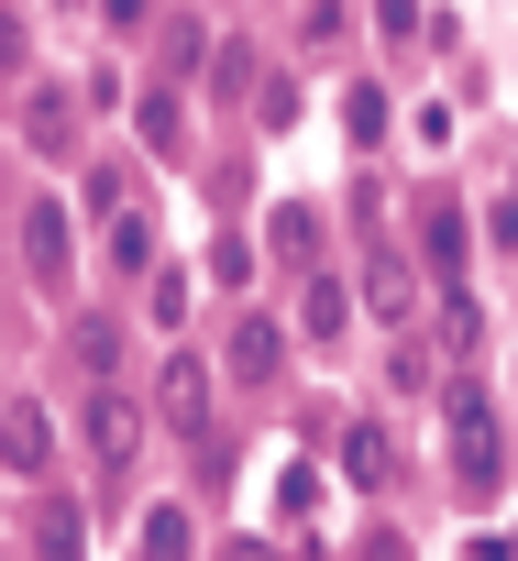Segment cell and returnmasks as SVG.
Masks as SVG:
<instances>
[{
    "mask_svg": "<svg viewBox=\"0 0 518 561\" xmlns=\"http://www.w3.org/2000/svg\"><path fill=\"white\" fill-rule=\"evenodd\" d=\"M67 353H78V375H89V386H111V364H122V331H111V320H89Z\"/></svg>",
    "mask_w": 518,
    "mask_h": 561,
    "instance_id": "cell-15",
    "label": "cell"
},
{
    "mask_svg": "<svg viewBox=\"0 0 518 561\" xmlns=\"http://www.w3.org/2000/svg\"><path fill=\"white\" fill-rule=\"evenodd\" d=\"M342 473H353V484H386V473H397V451H386V430H375V419H353V430H342Z\"/></svg>",
    "mask_w": 518,
    "mask_h": 561,
    "instance_id": "cell-11",
    "label": "cell"
},
{
    "mask_svg": "<svg viewBox=\"0 0 518 561\" xmlns=\"http://www.w3.org/2000/svg\"><path fill=\"white\" fill-rule=\"evenodd\" d=\"M111 264H155V220L122 209V220H111Z\"/></svg>",
    "mask_w": 518,
    "mask_h": 561,
    "instance_id": "cell-19",
    "label": "cell"
},
{
    "mask_svg": "<svg viewBox=\"0 0 518 561\" xmlns=\"http://www.w3.org/2000/svg\"><path fill=\"white\" fill-rule=\"evenodd\" d=\"M254 78H266V67H254V45L232 34V45L210 56V89H221V100H266V89H254Z\"/></svg>",
    "mask_w": 518,
    "mask_h": 561,
    "instance_id": "cell-12",
    "label": "cell"
},
{
    "mask_svg": "<svg viewBox=\"0 0 518 561\" xmlns=\"http://www.w3.org/2000/svg\"><path fill=\"white\" fill-rule=\"evenodd\" d=\"M342 133H353V144H386V89H353V100H342Z\"/></svg>",
    "mask_w": 518,
    "mask_h": 561,
    "instance_id": "cell-16",
    "label": "cell"
},
{
    "mask_svg": "<svg viewBox=\"0 0 518 561\" xmlns=\"http://www.w3.org/2000/svg\"><path fill=\"white\" fill-rule=\"evenodd\" d=\"M277 364H288V331H277V320H243V331H232V375H243V386H266Z\"/></svg>",
    "mask_w": 518,
    "mask_h": 561,
    "instance_id": "cell-6",
    "label": "cell"
},
{
    "mask_svg": "<svg viewBox=\"0 0 518 561\" xmlns=\"http://www.w3.org/2000/svg\"><path fill=\"white\" fill-rule=\"evenodd\" d=\"M155 408H166L177 430H199V408H210V375H199V364L177 353V364H166V386H155Z\"/></svg>",
    "mask_w": 518,
    "mask_h": 561,
    "instance_id": "cell-10",
    "label": "cell"
},
{
    "mask_svg": "<svg viewBox=\"0 0 518 561\" xmlns=\"http://www.w3.org/2000/svg\"><path fill=\"white\" fill-rule=\"evenodd\" d=\"M441 419H452V473H463V495H496V408H485V386H441Z\"/></svg>",
    "mask_w": 518,
    "mask_h": 561,
    "instance_id": "cell-1",
    "label": "cell"
},
{
    "mask_svg": "<svg viewBox=\"0 0 518 561\" xmlns=\"http://www.w3.org/2000/svg\"><path fill=\"white\" fill-rule=\"evenodd\" d=\"M221 561H266V539H232V550H221Z\"/></svg>",
    "mask_w": 518,
    "mask_h": 561,
    "instance_id": "cell-24",
    "label": "cell"
},
{
    "mask_svg": "<svg viewBox=\"0 0 518 561\" xmlns=\"http://www.w3.org/2000/svg\"><path fill=\"white\" fill-rule=\"evenodd\" d=\"M23 253H34L45 287H67V275H78V264H67V253H78V231H67V209H56V198H34V209H23Z\"/></svg>",
    "mask_w": 518,
    "mask_h": 561,
    "instance_id": "cell-3",
    "label": "cell"
},
{
    "mask_svg": "<svg viewBox=\"0 0 518 561\" xmlns=\"http://www.w3.org/2000/svg\"><path fill=\"white\" fill-rule=\"evenodd\" d=\"M78 528H89V517H78L67 495H45V506H34V550H45V561H89V539H78Z\"/></svg>",
    "mask_w": 518,
    "mask_h": 561,
    "instance_id": "cell-8",
    "label": "cell"
},
{
    "mask_svg": "<svg viewBox=\"0 0 518 561\" xmlns=\"http://www.w3.org/2000/svg\"><path fill=\"white\" fill-rule=\"evenodd\" d=\"M364 309H375V320H408V309H419V275H408L397 253H375V264H364Z\"/></svg>",
    "mask_w": 518,
    "mask_h": 561,
    "instance_id": "cell-7",
    "label": "cell"
},
{
    "mask_svg": "<svg viewBox=\"0 0 518 561\" xmlns=\"http://www.w3.org/2000/svg\"><path fill=\"white\" fill-rule=\"evenodd\" d=\"M299 34H309V45H342V0H309V12H299Z\"/></svg>",
    "mask_w": 518,
    "mask_h": 561,
    "instance_id": "cell-22",
    "label": "cell"
},
{
    "mask_svg": "<svg viewBox=\"0 0 518 561\" xmlns=\"http://www.w3.org/2000/svg\"><path fill=\"white\" fill-rule=\"evenodd\" d=\"M266 242H277L288 264H309V253H320V209H266Z\"/></svg>",
    "mask_w": 518,
    "mask_h": 561,
    "instance_id": "cell-13",
    "label": "cell"
},
{
    "mask_svg": "<svg viewBox=\"0 0 518 561\" xmlns=\"http://www.w3.org/2000/svg\"><path fill=\"white\" fill-rule=\"evenodd\" d=\"M474 331H485V320H474V298H463V287H441V353H463Z\"/></svg>",
    "mask_w": 518,
    "mask_h": 561,
    "instance_id": "cell-20",
    "label": "cell"
},
{
    "mask_svg": "<svg viewBox=\"0 0 518 561\" xmlns=\"http://www.w3.org/2000/svg\"><path fill=\"white\" fill-rule=\"evenodd\" d=\"M419 253L452 275V264H463V209H441V198H430V220H419Z\"/></svg>",
    "mask_w": 518,
    "mask_h": 561,
    "instance_id": "cell-14",
    "label": "cell"
},
{
    "mask_svg": "<svg viewBox=\"0 0 518 561\" xmlns=\"http://www.w3.org/2000/svg\"><path fill=\"white\" fill-rule=\"evenodd\" d=\"M23 67H34V23L0 0V78H23Z\"/></svg>",
    "mask_w": 518,
    "mask_h": 561,
    "instance_id": "cell-18",
    "label": "cell"
},
{
    "mask_svg": "<svg viewBox=\"0 0 518 561\" xmlns=\"http://www.w3.org/2000/svg\"><path fill=\"white\" fill-rule=\"evenodd\" d=\"M100 23H111V34H144V23H155V0H100Z\"/></svg>",
    "mask_w": 518,
    "mask_h": 561,
    "instance_id": "cell-23",
    "label": "cell"
},
{
    "mask_svg": "<svg viewBox=\"0 0 518 561\" xmlns=\"http://www.w3.org/2000/svg\"><path fill=\"white\" fill-rule=\"evenodd\" d=\"M0 462H12V473H45V462H56V430H45V408H34V397L0 408Z\"/></svg>",
    "mask_w": 518,
    "mask_h": 561,
    "instance_id": "cell-4",
    "label": "cell"
},
{
    "mask_svg": "<svg viewBox=\"0 0 518 561\" xmlns=\"http://www.w3.org/2000/svg\"><path fill=\"white\" fill-rule=\"evenodd\" d=\"M89 451H100V462H111V473H122V462H133V451H144V419H133V408H122V397H111V386H100V397H89Z\"/></svg>",
    "mask_w": 518,
    "mask_h": 561,
    "instance_id": "cell-5",
    "label": "cell"
},
{
    "mask_svg": "<svg viewBox=\"0 0 518 561\" xmlns=\"http://www.w3.org/2000/svg\"><path fill=\"white\" fill-rule=\"evenodd\" d=\"M299 320H309V342H342V331H353V287H342V275H320V287L299 298Z\"/></svg>",
    "mask_w": 518,
    "mask_h": 561,
    "instance_id": "cell-9",
    "label": "cell"
},
{
    "mask_svg": "<svg viewBox=\"0 0 518 561\" xmlns=\"http://www.w3.org/2000/svg\"><path fill=\"white\" fill-rule=\"evenodd\" d=\"M375 23H386V45H419V34H430L419 0H375Z\"/></svg>",
    "mask_w": 518,
    "mask_h": 561,
    "instance_id": "cell-21",
    "label": "cell"
},
{
    "mask_svg": "<svg viewBox=\"0 0 518 561\" xmlns=\"http://www.w3.org/2000/svg\"><path fill=\"white\" fill-rule=\"evenodd\" d=\"M144 561H188V517H177V506L144 517Z\"/></svg>",
    "mask_w": 518,
    "mask_h": 561,
    "instance_id": "cell-17",
    "label": "cell"
},
{
    "mask_svg": "<svg viewBox=\"0 0 518 561\" xmlns=\"http://www.w3.org/2000/svg\"><path fill=\"white\" fill-rule=\"evenodd\" d=\"M78 100L89 89H23V144L34 154H78Z\"/></svg>",
    "mask_w": 518,
    "mask_h": 561,
    "instance_id": "cell-2",
    "label": "cell"
}]
</instances>
